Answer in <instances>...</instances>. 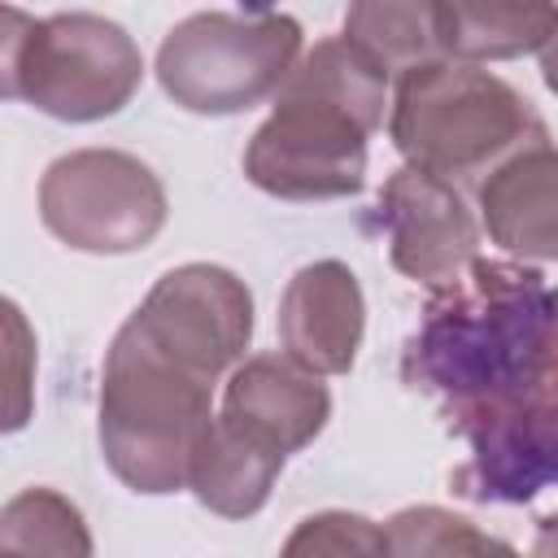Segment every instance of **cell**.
<instances>
[{"mask_svg":"<svg viewBox=\"0 0 558 558\" xmlns=\"http://www.w3.org/2000/svg\"><path fill=\"white\" fill-rule=\"evenodd\" d=\"M558 340V288L527 262L475 257L436 288L401 353V379L453 432L506 405Z\"/></svg>","mask_w":558,"mask_h":558,"instance_id":"1","label":"cell"},{"mask_svg":"<svg viewBox=\"0 0 558 558\" xmlns=\"http://www.w3.org/2000/svg\"><path fill=\"white\" fill-rule=\"evenodd\" d=\"M392 74L349 35L301 52L270 118L244 148V174L279 201H340L366 187V140L379 131Z\"/></svg>","mask_w":558,"mask_h":558,"instance_id":"2","label":"cell"},{"mask_svg":"<svg viewBox=\"0 0 558 558\" xmlns=\"http://www.w3.org/2000/svg\"><path fill=\"white\" fill-rule=\"evenodd\" d=\"M222 379L153 336L135 314L118 327L100 366L96 440L105 466L144 497L187 488L201 440L214 427Z\"/></svg>","mask_w":558,"mask_h":558,"instance_id":"3","label":"cell"},{"mask_svg":"<svg viewBox=\"0 0 558 558\" xmlns=\"http://www.w3.org/2000/svg\"><path fill=\"white\" fill-rule=\"evenodd\" d=\"M388 135L405 166L440 179H484L523 144L549 140L532 100L471 61H418L397 74Z\"/></svg>","mask_w":558,"mask_h":558,"instance_id":"4","label":"cell"},{"mask_svg":"<svg viewBox=\"0 0 558 558\" xmlns=\"http://www.w3.org/2000/svg\"><path fill=\"white\" fill-rule=\"evenodd\" d=\"M0 22V92L57 122L113 118L144 83V52L113 17L4 9Z\"/></svg>","mask_w":558,"mask_h":558,"instance_id":"5","label":"cell"},{"mask_svg":"<svg viewBox=\"0 0 558 558\" xmlns=\"http://www.w3.org/2000/svg\"><path fill=\"white\" fill-rule=\"evenodd\" d=\"M301 61V22L279 9H201L157 48L161 92L201 118H231L283 87Z\"/></svg>","mask_w":558,"mask_h":558,"instance_id":"6","label":"cell"},{"mask_svg":"<svg viewBox=\"0 0 558 558\" xmlns=\"http://www.w3.org/2000/svg\"><path fill=\"white\" fill-rule=\"evenodd\" d=\"M166 218V183L135 153L74 148L39 174V222L74 253H140L161 235Z\"/></svg>","mask_w":558,"mask_h":558,"instance_id":"7","label":"cell"},{"mask_svg":"<svg viewBox=\"0 0 558 558\" xmlns=\"http://www.w3.org/2000/svg\"><path fill=\"white\" fill-rule=\"evenodd\" d=\"M458 436L466 440V462L453 471L462 497L523 506L558 488V340L523 392Z\"/></svg>","mask_w":558,"mask_h":558,"instance_id":"8","label":"cell"},{"mask_svg":"<svg viewBox=\"0 0 558 558\" xmlns=\"http://www.w3.org/2000/svg\"><path fill=\"white\" fill-rule=\"evenodd\" d=\"M375 222L388 235V262L423 288L453 283L480 257V222L462 192L418 166H401L384 179Z\"/></svg>","mask_w":558,"mask_h":558,"instance_id":"9","label":"cell"},{"mask_svg":"<svg viewBox=\"0 0 558 558\" xmlns=\"http://www.w3.org/2000/svg\"><path fill=\"white\" fill-rule=\"evenodd\" d=\"M131 314L153 336L209 366L218 379L244 362L253 340V292L235 270L214 262L166 270Z\"/></svg>","mask_w":558,"mask_h":558,"instance_id":"10","label":"cell"},{"mask_svg":"<svg viewBox=\"0 0 558 558\" xmlns=\"http://www.w3.org/2000/svg\"><path fill=\"white\" fill-rule=\"evenodd\" d=\"M327 418L331 392L323 375L296 366L288 353H253L227 375L218 423L262 453L288 462L327 427Z\"/></svg>","mask_w":558,"mask_h":558,"instance_id":"11","label":"cell"},{"mask_svg":"<svg viewBox=\"0 0 558 558\" xmlns=\"http://www.w3.org/2000/svg\"><path fill=\"white\" fill-rule=\"evenodd\" d=\"M275 327L296 366L314 375H349L366 336V296L357 275L336 257L301 266L279 296Z\"/></svg>","mask_w":558,"mask_h":558,"instance_id":"12","label":"cell"},{"mask_svg":"<svg viewBox=\"0 0 558 558\" xmlns=\"http://www.w3.org/2000/svg\"><path fill=\"white\" fill-rule=\"evenodd\" d=\"M488 240L519 262H558V148L523 144L475 183Z\"/></svg>","mask_w":558,"mask_h":558,"instance_id":"13","label":"cell"},{"mask_svg":"<svg viewBox=\"0 0 558 558\" xmlns=\"http://www.w3.org/2000/svg\"><path fill=\"white\" fill-rule=\"evenodd\" d=\"M558 26V4H506V0H453L436 4V39L449 61H510L541 52Z\"/></svg>","mask_w":558,"mask_h":558,"instance_id":"14","label":"cell"},{"mask_svg":"<svg viewBox=\"0 0 558 558\" xmlns=\"http://www.w3.org/2000/svg\"><path fill=\"white\" fill-rule=\"evenodd\" d=\"M279 471H283V458L253 449L231 427H222L214 414V427L196 449L187 488L196 493V501L205 510H214L222 519H253L270 501Z\"/></svg>","mask_w":558,"mask_h":558,"instance_id":"15","label":"cell"},{"mask_svg":"<svg viewBox=\"0 0 558 558\" xmlns=\"http://www.w3.org/2000/svg\"><path fill=\"white\" fill-rule=\"evenodd\" d=\"M83 510L44 484L17 488L0 510V558H92Z\"/></svg>","mask_w":558,"mask_h":558,"instance_id":"16","label":"cell"},{"mask_svg":"<svg viewBox=\"0 0 558 558\" xmlns=\"http://www.w3.org/2000/svg\"><path fill=\"white\" fill-rule=\"evenodd\" d=\"M344 35L366 48L388 74L440 57L436 0H362L344 13Z\"/></svg>","mask_w":558,"mask_h":558,"instance_id":"17","label":"cell"},{"mask_svg":"<svg viewBox=\"0 0 558 558\" xmlns=\"http://www.w3.org/2000/svg\"><path fill=\"white\" fill-rule=\"evenodd\" d=\"M384 527L392 541V558H523L510 541L445 506H405Z\"/></svg>","mask_w":558,"mask_h":558,"instance_id":"18","label":"cell"},{"mask_svg":"<svg viewBox=\"0 0 558 558\" xmlns=\"http://www.w3.org/2000/svg\"><path fill=\"white\" fill-rule=\"evenodd\" d=\"M275 558H392L388 527L357 510H314L305 514Z\"/></svg>","mask_w":558,"mask_h":558,"instance_id":"19","label":"cell"},{"mask_svg":"<svg viewBox=\"0 0 558 558\" xmlns=\"http://www.w3.org/2000/svg\"><path fill=\"white\" fill-rule=\"evenodd\" d=\"M532 558H558V510L541 514L536 536H532Z\"/></svg>","mask_w":558,"mask_h":558,"instance_id":"20","label":"cell"},{"mask_svg":"<svg viewBox=\"0 0 558 558\" xmlns=\"http://www.w3.org/2000/svg\"><path fill=\"white\" fill-rule=\"evenodd\" d=\"M541 78H545V87L558 96V26H554V35H549L545 48H541Z\"/></svg>","mask_w":558,"mask_h":558,"instance_id":"21","label":"cell"}]
</instances>
